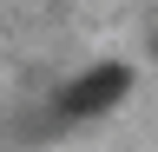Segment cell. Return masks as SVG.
Instances as JSON below:
<instances>
[{"instance_id": "cell-1", "label": "cell", "mask_w": 158, "mask_h": 152, "mask_svg": "<svg viewBox=\"0 0 158 152\" xmlns=\"http://www.w3.org/2000/svg\"><path fill=\"white\" fill-rule=\"evenodd\" d=\"M125 86H132L125 66H92L86 80H73L59 93V119H92V112H106L112 99H125Z\"/></svg>"}]
</instances>
